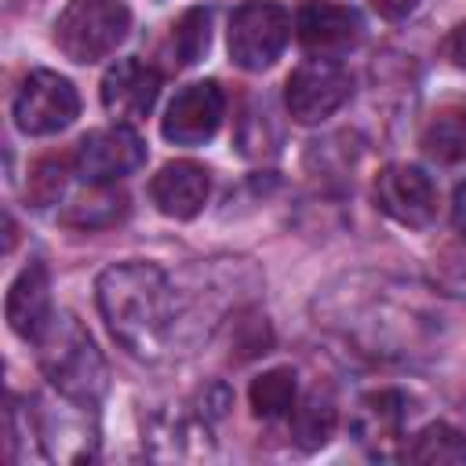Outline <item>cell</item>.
Instances as JSON below:
<instances>
[{
	"mask_svg": "<svg viewBox=\"0 0 466 466\" xmlns=\"http://www.w3.org/2000/svg\"><path fill=\"white\" fill-rule=\"evenodd\" d=\"M98 309L135 357H157L171 331V284L153 262H120L98 277Z\"/></svg>",
	"mask_w": 466,
	"mask_h": 466,
	"instance_id": "6da1fadb",
	"label": "cell"
},
{
	"mask_svg": "<svg viewBox=\"0 0 466 466\" xmlns=\"http://www.w3.org/2000/svg\"><path fill=\"white\" fill-rule=\"evenodd\" d=\"M36 360L47 382L73 404L91 408L106 393V360L73 313H51L47 328L36 335Z\"/></svg>",
	"mask_w": 466,
	"mask_h": 466,
	"instance_id": "7a4b0ae2",
	"label": "cell"
},
{
	"mask_svg": "<svg viewBox=\"0 0 466 466\" xmlns=\"http://www.w3.org/2000/svg\"><path fill=\"white\" fill-rule=\"evenodd\" d=\"M131 29V11L124 0H69L55 22V44L66 58L87 66L116 51Z\"/></svg>",
	"mask_w": 466,
	"mask_h": 466,
	"instance_id": "3957f363",
	"label": "cell"
},
{
	"mask_svg": "<svg viewBox=\"0 0 466 466\" xmlns=\"http://www.w3.org/2000/svg\"><path fill=\"white\" fill-rule=\"evenodd\" d=\"M291 36V18L273 0H248L229 18V58L240 69H266L280 58Z\"/></svg>",
	"mask_w": 466,
	"mask_h": 466,
	"instance_id": "277c9868",
	"label": "cell"
},
{
	"mask_svg": "<svg viewBox=\"0 0 466 466\" xmlns=\"http://www.w3.org/2000/svg\"><path fill=\"white\" fill-rule=\"evenodd\" d=\"M350 91L353 80L342 66H335L331 58H309L288 76L284 106L299 124H320L350 102Z\"/></svg>",
	"mask_w": 466,
	"mask_h": 466,
	"instance_id": "5b68a950",
	"label": "cell"
},
{
	"mask_svg": "<svg viewBox=\"0 0 466 466\" xmlns=\"http://www.w3.org/2000/svg\"><path fill=\"white\" fill-rule=\"evenodd\" d=\"M76 113H80V95L66 76L51 69H36L22 80L15 98V124L25 135H55L69 127Z\"/></svg>",
	"mask_w": 466,
	"mask_h": 466,
	"instance_id": "8992f818",
	"label": "cell"
},
{
	"mask_svg": "<svg viewBox=\"0 0 466 466\" xmlns=\"http://www.w3.org/2000/svg\"><path fill=\"white\" fill-rule=\"evenodd\" d=\"M142 160H146V142L127 124H116V127L84 135L76 146L73 167L87 186H109V182L131 175Z\"/></svg>",
	"mask_w": 466,
	"mask_h": 466,
	"instance_id": "52a82bcc",
	"label": "cell"
},
{
	"mask_svg": "<svg viewBox=\"0 0 466 466\" xmlns=\"http://www.w3.org/2000/svg\"><path fill=\"white\" fill-rule=\"evenodd\" d=\"M375 200L393 222L411 226V229L430 226L437 215V189H433L430 175H422L411 164L382 167L375 178Z\"/></svg>",
	"mask_w": 466,
	"mask_h": 466,
	"instance_id": "ba28073f",
	"label": "cell"
},
{
	"mask_svg": "<svg viewBox=\"0 0 466 466\" xmlns=\"http://www.w3.org/2000/svg\"><path fill=\"white\" fill-rule=\"evenodd\" d=\"M295 36L313 58H339L360 36V18L353 7L335 0H306L295 15Z\"/></svg>",
	"mask_w": 466,
	"mask_h": 466,
	"instance_id": "9c48e42d",
	"label": "cell"
},
{
	"mask_svg": "<svg viewBox=\"0 0 466 466\" xmlns=\"http://www.w3.org/2000/svg\"><path fill=\"white\" fill-rule=\"evenodd\" d=\"M226 113V98L222 87L204 80V84H189L175 95V102L164 113V138L175 146H200L208 142Z\"/></svg>",
	"mask_w": 466,
	"mask_h": 466,
	"instance_id": "30bf717a",
	"label": "cell"
},
{
	"mask_svg": "<svg viewBox=\"0 0 466 466\" xmlns=\"http://www.w3.org/2000/svg\"><path fill=\"white\" fill-rule=\"evenodd\" d=\"M160 95V73L138 58L116 62L102 76V106L116 124H135L142 120Z\"/></svg>",
	"mask_w": 466,
	"mask_h": 466,
	"instance_id": "8fae6325",
	"label": "cell"
},
{
	"mask_svg": "<svg viewBox=\"0 0 466 466\" xmlns=\"http://www.w3.org/2000/svg\"><path fill=\"white\" fill-rule=\"evenodd\" d=\"M208 193H211V178H208V167H200L197 160H171L149 182V197L157 211L167 218L200 215L208 204Z\"/></svg>",
	"mask_w": 466,
	"mask_h": 466,
	"instance_id": "7c38bea8",
	"label": "cell"
},
{
	"mask_svg": "<svg viewBox=\"0 0 466 466\" xmlns=\"http://www.w3.org/2000/svg\"><path fill=\"white\" fill-rule=\"evenodd\" d=\"M4 309H7L11 331L18 339H25V342H36V335L51 320V280H47V266L44 262H29L15 277Z\"/></svg>",
	"mask_w": 466,
	"mask_h": 466,
	"instance_id": "4fadbf2b",
	"label": "cell"
},
{
	"mask_svg": "<svg viewBox=\"0 0 466 466\" xmlns=\"http://www.w3.org/2000/svg\"><path fill=\"white\" fill-rule=\"evenodd\" d=\"M335 419H339V411H335V400H331L328 390L306 393V400L295 408V422H291L299 448H306V451L324 448L335 433Z\"/></svg>",
	"mask_w": 466,
	"mask_h": 466,
	"instance_id": "5bb4252c",
	"label": "cell"
},
{
	"mask_svg": "<svg viewBox=\"0 0 466 466\" xmlns=\"http://www.w3.org/2000/svg\"><path fill=\"white\" fill-rule=\"evenodd\" d=\"M400 422H404V397L400 393L379 390V393H368L360 400V419H357L360 441H393L400 433Z\"/></svg>",
	"mask_w": 466,
	"mask_h": 466,
	"instance_id": "9a60e30c",
	"label": "cell"
},
{
	"mask_svg": "<svg viewBox=\"0 0 466 466\" xmlns=\"http://www.w3.org/2000/svg\"><path fill=\"white\" fill-rule=\"evenodd\" d=\"M408 459L411 462H422V466H455V462H466V437L448 426V422H430L415 444L408 448Z\"/></svg>",
	"mask_w": 466,
	"mask_h": 466,
	"instance_id": "2e32d148",
	"label": "cell"
},
{
	"mask_svg": "<svg viewBox=\"0 0 466 466\" xmlns=\"http://www.w3.org/2000/svg\"><path fill=\"white\" fill-rule=\"evenodd\" d=\"M124 211H127L124 193H116L109 186H95L87 197H76L62 218L80 229H98V226H113L116 218H124Z\"/></svg>",
	"mask_w": 466,
	"mask_h": 466,
	"instance_id": "e0dca14e",
	"label": "cell"
},
{
	"mask_svg": "<svg viewBox=\"0 0 466 466\" xmlns=\"http://www.w3.org/2000/svg\"><path fill=\"white\" fill-rule=\"evenodd\" d=\"M422 149L444 164L462 160L466 157V113H459V109L437 113L422 131Z\"/></svg>",
	"mask_w": 466,
	"mask_h": 466,
	"instance_id": "ac0fdd59",
	"label": "cell"
},
{
	"mask_svg": "<svg viewBox=\"0 0 466 466\" xmlns=\"http://www.w3.org/2000/svg\"><path fill=\"white\" fill-rule=\"evenodd\" d=\"M251 408L258 419H280L295 408V371L273 368L251 382Z\"/></svg>",
	"mask_w": 466,
	"mask_h": 466,
	"instance_id": "d6986e66",
	"label": "cell"
},
{
	"mask_svg": "<svg viewBox=\"0 0 466 466\" xmlns=\"http://www.w3.org/2000/svg\"><path fill=\"white\" fill-rule=\"evenodd\" d=\"M208 44H211V18H208V11H200V7L186 11L175 22V29H171V55H175V62L178 66H193L208 51Z\"/></svg>",
	"mask_w": 466,
	"mask_h": 466,
	"instance_id": "ffe728a7",
	"label": "cell"
},
{
	"mask_svg": "<svg viewBox=\"0 0 466 466\" xmlns=\"http://www.w3.org/2000/svg\"><path fill=\"white\" fill-rule=\"evenodd\" d=\"M62 189H66V160H58V157L40 160L29 175V200L36 208H47L62 197Z\"/></svg>",
	"mask_w": 466,
	"mask_h": 466,
	"instance_id": "44dd1931",
	"label": "cell"
},
{
	"mask_svg": "<svg viewBox=\"0 0 466 466\" xmlns=\"http://www.w3.org/2000/svg\"><path fill=\"white\" fill-rule=\"evenodd\" d=\"M371 7L382 15V18H404L419 7V0H371Z\"/></svg>",
	"mask_w": 466,
	"mask_h": 466,
	"instance_id": "7402d4cb",
	"label": "cell"
},
{
	"mask_svg": "<svg viewBox=\"0 0 466 466\" xmlns=\"http://www.w3.org/2000/svg\"><path fill=\"white\" fill-rule=\"evenodd\" d=\"M448 58H451L459 69H466V22L451 29V36H448Z\"/></svg>",
	"mask_w": 466,
	"mask_h": 466,
	"instance_id": "603a6c76",
	"label": "cell"
},
{
	"mask_svg": "<svg viewBox=\"0 0 466 466\" xmlns=\"http://www.w3.org/2000/svg\"><path fill=\"white\" fill-rule=\"evenodd\" d=\"M451 218H455V229L466 237V182L455 189V204H451Z\"/></svg>",
	"mask_w": 466,
	"mask_h": 466,
	"instance_id": "cb8c5ba5",
	"label": "cell"
}]
</instances>
